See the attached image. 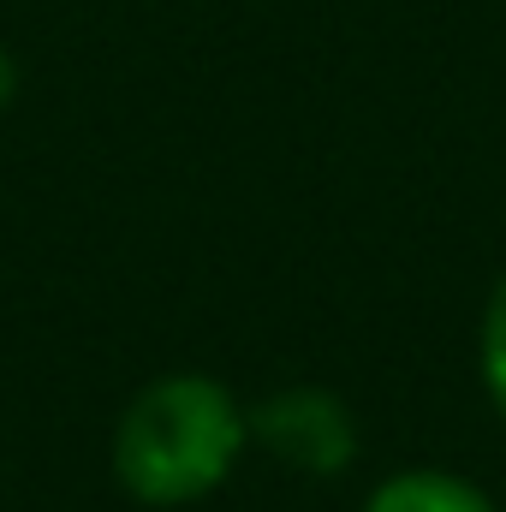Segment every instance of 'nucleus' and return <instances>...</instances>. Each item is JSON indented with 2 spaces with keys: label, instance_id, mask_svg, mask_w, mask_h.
Wrapping results in <instances>:
<instances>
[{
  "label": "nucleus",
  "instance_id": "1",
  "mask_svg": "<svg viewBox=\"0 0 506 512\" xmlns=\"http://www.w3.org/2000/svg\"><path fill=\"white\" fill-rule=\"evenodd\" d=\"M245 441H251V423L233 387L179 370L131 393V405L120 411L114 477L143 507H191L233 477Z\"/></svg>",
  "mask_w": 506,
  "mask_h": 512
},
{
  "label": "nucleus",
  "instance_id": "2",
  "mask_svg": "<svg viewBox=\"0 0 506 512\" xmlns=\"http://www.w3.org/2000/svg\"><path fill=\"white\" fill-rule=\"evenodd\" d=\"M251 441L298 477H340L358 459V417L328 387H280L245 411Z\"/></svg>",
  "mask_w": 506,
  "mask_h": 512
},
{
  "label": "nucleus",
  "instance_id": "3",
  "mask_svg": "<svg viewBox=\"0 0 506 512\" xmlns=\"http://www.w3.org/2000/svg\"><path fill=\"white\" fill-rule=\"evenodd\" d=\"M364 512H506L495 507L471 477L441 471V465H405L393 477H381L364 495Z\"/></svg>",
  "mask_w": 506,
  "mask_h": 512
},
{
  "label": "nucleus",
  "instance_id": "4",
  "mask_svg": "<svg viewBox=\"0 0 506 512\" xmlns=\"http://www.w3.org/2000/svg\"><path fill=\"white\" fill-rule=\"evenodd\" d=\"M477 370L489 387V405L506 423V280H495L489 304H483V328H477Z\"/></svg>",
  "mask_w": 506,
  "mask_h": 512
},
{
  "label": "nucleus",
  "instance_id": "5",
  "mask_svg": "<svg viewBox=\"0 0 506 512\" xmlns=\"http://www.w3.org/2000/svg\"><path fill=\"white\" fill-rule=\"evenodd\" d=\"M12 96H18V66H12V54L0 48V108H6Z\"/></svg>",
  "mask_w": 506,
  "mask_h": 512
}]
</instances>
